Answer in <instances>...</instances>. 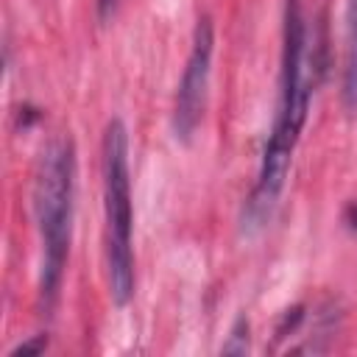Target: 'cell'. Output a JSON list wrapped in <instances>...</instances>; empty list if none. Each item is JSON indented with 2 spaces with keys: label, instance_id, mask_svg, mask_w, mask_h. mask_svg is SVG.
<instances>
[{
  "label": "cell",
  "instance_id": "cell-7",
  "mask_svg": "<svg viewBox=\"0 0 357 357\" xmlns=\"http://www.w3.org/2000/svg\"><path fill=\"white\" fill-rule=\"evenodd\" d=\"M47 349V337L45 335H33L31 340H25V343H20V346H14L11 351H8V357H20V354H39V351H45Z\"/></svg>",
  "mask_w": 357,
  "mask_h": 357
},
{
  "label": "cell",
  "instance_id": "cell-6",
  "mask_svg": "<svg viewBox=\"0 0 357 357\" xmlns=\"http://www.w3.org/2000/svg\"><path fill=\"white\" fill-rule=\"evenodd\" d=\"M251 324H248V318L245 315H237L234 318V324H231V329H229V337H226V343L220 346V351L223 354H245L248 349H251Z\"/></svg>",
  "mask_w": 357,
  "mask_h": 357
},
{
  "label": "cell",
  "instance_id": "cell-1",
  "mask_svg": "<svg viewBox=\"0 0 357 357\" xmlns=\"http://www.w3.org/2000/svg\"><path fill=\"white\" fill-rule=\"evenodd\" d=\"M318 64L315 53H310V33H307V17L301 0H284L282 11V53H279V98L273 112V126L268 131L257 181L245 198L243 215H240V231L245 237L259 234L268 220L276 212V204L282 198L290 162L296 153V145L301 139L310 100L315 89V78L310 70ZM321 70V67H315Z\"/></svg>",
  "mask_w": 357,
  "mask_h": 357
},
{
  "label": "cell",
  "instance_id": "cell-5",
  "mask_svg": "<svg viewBox=\"0 0 357 357\" xmlns=\"http://www.w3.org/2000/svg\"><path fill=\"white\" fill-rule=\"evenodd\" d=\"M340 98L349 114H357V0H346L343 11V61Z\"/></svg>",
  "mask_w": 357,
  "mask_h": 357
},
{
  "label": "cell",
  "instance_id": "cell-3",
  "mask_svg": "<svg viewBox=\"0 0 357 357\" xmlns=\"http://www.w3.org/2000/svg\"><path fill=\"white\" fill-rule=\"evenodd\" d=\"M100 176H103V251L109 296L117 307L134 298V206H131V170H128V128L120 117L109 120L100 139Z\"/></svg>",
  "mask_w": 357,
  "mask_h": 357
},
{
  "label": "cell",
  "instance_id": "cell-9",
  "mask_svg": "<svg viewBox=\"0 0 357 357\" xmlns=\"http://www.w3.org/2000/svg\"><path fill=\"white\" fill-rule=\"evenodd\" d=\"M346 223H349V226H354V229H357V204H351V206H349V209H346Z\"/></svg>",
  "mask_w": 357,
  "mask_h": 357
},
{
  "label": "cell",
  "instance_id": "cell-2",
  "mask_svg": "<svg viewBox=\"0 0 357 357\" xmlns=\"http://www.w3.org/2000/svg\"><path fill=\"white\" fill-rule=\"evenodd\" d=\"M75 142L70 137H53L36 165L33 178V218L39 231V282L36 301L39 312L50 315L64 282V268L73 240L75 215Z\"/></svg>",
  "mask_w": 357,
  "mask_h": 357
},
{
  "label": "cell",
  "instance_id": "cell-4",
  "mask_svg": "<svg viewBox=\"0 0 357 357\" xmlns=\"http://www.w3.org/2000/svg\"><path fill=\"white\" fill-rule=\"evenodd\" d=\"M212 56H215V25H212V17L204 14L195 22L192 45H190L181 78L176 84V98H173L170 126L178 142H190L201 126L209 78H212Z\"/></svg>",
  "mask_w": 357,
  "mask_h": 357
},
{
  "label": "cell",
  "instance_id": "cell-8",
  "mask_svg": "<svg viewBox=\"0 0 357 357\" xmlns=\"http://www.w3.org/2000/svg\"><path fill=\"white\" fill-rule=\"evenodd\" d=\"M95 6H98V20L106 22V20H112V14L117 8V0H95Z\"/></svg>",
  "mask_w": 357,
  "mask_h": 357
}]
</instances>
